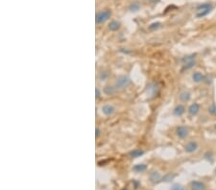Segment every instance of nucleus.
<instances>
[{
  "label": "nucleus",
  "mask_w": 216,
  "mask_h": 190,
  "mask_svg": "<svg viewBox=\"0 0 216 190\" xmlns=\"http://www.w3.org/2000/svg\"><path fill=\"white\" fill-rule=\"evenodd\" d=\"M213 9V6L210 3H204V4H201L197 7V17L201 18V17H204L206 16H207L208 13L211 12V10Z\"/></svg>",
  "instance_id": "f257e3e1"
},
{
  "label": "nucleus",
  "mask_w": 216,
  "mask_h": 190,
  "mask_svg": "<svg viewBox=\"0 0 216 190\" xmlns=\"http://www.w3.org/2000/svg\"><path fill=\"white\" fill-rule=\"evenodd\" d=\"M111 16V12L110 10H104L99 12L96 15V23L97 24H102L104 22H106L107 20Z\"/></svg>",
  "instance_id": "f03ea898"
},
{
  "label": "nucleus",
  "mask_w": 216,
  "mask_h": 190,
  "mask_svg": "<svg viewBox=\"0 0 216 190\" xmlns=\"http://www.w3.org/2000/svg\"><path fill=\"white\" fill-rule=\"evenodd\" d=\"M131 84V80L127 76H119L116 80L115 86L118 89H125Z\"/></svg>",
  "instance_id": "7ed1b4c3"
},
{
  "label": "nucleus",
  "mask_w": 216,
  "mask_h": 190,
  "mask_svg": "<svg viewBox=\"0 0 216 190\" xmlns=\"http://www.w3.org/2000/svg\"><path fill=\"white\" fill-rule=\"evenodd\" d=\"M176 133L180 138L183 139V138H185L187 135H188L189 130H188V128L185 127V126H180V127L177 128Z\"/></svg>",
  "instance_id": "20e7f679"
},
{
  "label": "nucleus",
  "mask_w": 216,
  "mask_h": 190,
  "mask_svg": "<svg viewBox=\"0 0 216 190\" xmlns=\"http://www.w3.org/2000/svg\"><path fill=\"white\" fill-rule=\"evenodd\" d=\"M198 149V144L196 141H189L184 146V150L187 153H193Z\"/></svg>",
  "instance_id": "39448f33"
},
{
  "label": "nucleus",
  "mask_w": 216,
  "mask_h": 190,
  "mask_svg": "<svg viewBox=\"0 0 216 190\" xmlns=\"http://www.w3.org/2000/svg\"><path fill=\"white\" fill-rule=\"evenodd\" d=\"M102 111H103V113L105 114V115H107V116H110V115H111V114H114V112H115V108L114 107V106H111V105H105L103 107V108H102Z\"/></svg>",
  "instance_id": "423d86ee"
},
{
  "label": "nucleus",
  "mask_w": 216,
  "mask_h": 190,
  "mask_svg": "<svg viewBox=\"0 0 216 190\" xmlns=\"http://www.w3.org/2000/svg\"><path fill=\"white\" fill-rule=\"evenodd\" d=\"M191 190H206V185L202 181H194L191 182Z\"/></svg>",
  "instance_id": "0eeeda50"
},
{
  "label": "nucleus",
  "mask_w": 216,
  "mask_h": 190,
  "mask_svg": "<svg viewBox=\"0 0 216 190\" xmlns=\"http://www.w3.org/2000/svg\"><path fill=\"white\" fill-rule=\"evenodd\" d=\"M200 111V105L198 103H194L192 105H190V107L188 108V112L190 115H196Z\"/></svg>",
  "instance_id": "6e6552de"
},
{
  "label": "nucleus",
  "mask_w": 216,
  "mask_h": 190,
  "mask_svg": "<svg viewBox=\"0 0 216 190\" xmlns=\"http://www.w3.org/2000/svg\"><path fill=\"white\" fill-rule=\"evenodd\" d=\"M192 80L194 81L195 83H201L205 80V76L201 72L197 71V72H194L192 74Z\"/></svg>",
  "instance_id": "1a4fd4ad"
},
{
  "label": "nucleus",
  "mask_w": 216,
  "mask_h": 190,
  "mask_svg": "<svg viewBox=\"0 0 216 190\" xmlns=\"http://www.w3.org/2000/svg\"><path fill=\"white\" fill-rule=\"evenodd\" d=\"M185 111V108L183 105H178L175 108H174L173 111V113L174 115H176V116H182V115L184 113Z\"/></svg>",
  "instance_id": "9d476101"
},
{
  "label": "nucleus",
  "mask_w": 216,
  "mask_h": 190,
  "mask_svg": "<svg viewBox=\"0 0 216 190\" xmlns=\"http://www.w3.org/2000/svg\"><path fill=\"white\" fill-rule=\"evenodd\" d=\"M161 180V175H159L158 172L157 171H153L151 174H150V181L152 182H154V184H157V182Z\"/></svg>",
  "instance_id": "9b49d317"
},
{
  "label": "nucleus",
  "mask_w": 216,
  "mask_h": 190,
  "mask_svg": "<svg viewBox=\"0 0 216 190\" xmlns=\"http://www.w3.org/2000/svg\"><path fill=\"white\" fill-rule=\"evenodd\" d=\"M144 154V151L141 150V149H135L132 152H130V155L132 158H138V157H141V155Z\"/></svg>",
  "instance_id": "f8f14e48"
},
{
  "label": "nucleus",
  "mask_w": 216,
  "mask_h": 190,
  "mask_svg": "<svg viewBox=\"0 0 216 190\" xmlns=\"http://www.w3.org/2000/svg\"><path fill=\"white\" fill-rule=\"evenodd\" d=\"M120 28V23L116 21V20H114V21H111L110 24H109V29L110 31H117L118 29Z\"/></svg>",
  "instance_id": "ddd939ff"
},
{
  "label": "nucleus",
  "mask_w": 216,
  "mask_h": 190,
  "mask_svg": "<svg viewBox=\"0 0 216 190\" xmlns=\"http://www.w3.org/2000/svg\"><path fill=\"white\" fill-rule=\"evenodd\" d=\"M146 169H147V166H146L145 164H143V163L136 164V165H135V166L133 167V170H134L135 172H137V173H139V172H144Z\"/></svg>",
  "instance_id": "4468645a"
},
{
  "label": "nucleus",
  "mask_w": 216,
  "mask_h": 190,
  "mask_svg": "<svg viewBox=\"0 0 216 190\" xmlns=\"http://www.w3.org/2000/svg\"><path fill=\"white\" fill-rule=\"evenodd\" d=\"M190 99V93L188 91H183L180 94V100L182 102H187Z\"/></svg>",
  "instance_id": "2eb2a0df"
},
{
  "label": "nucleus",
  "mask_w": 216,
  "mask_h": 190,
  "mask_svg": "<svg viewBox=\"0 0 216 190\" xmlns=\"http://www.w3.org/2000/svg\"><path fill=\"white\" fill-rule=\"evenodd\" d=\"M139 9H140V4H139L138 2H133L129 6V10L131 12H137Z\"/></svg>",
  "instance_id": "dca6fc26"
},
{
  "label": "nucleus",
  "mask_w": 216,
  "mask_h": 190,
  "mask_svg": "<svg viewBox=\"0 0 216 190\" xmlns=\"http://www.w3.org/2000/svg\"><path fill=\"white\" fill-rule=\"evenodd\" d=\"M115 91H116V89H115V87H114V86H108L105 87V89H104V92H105L107 95H113V94L115 93Z\"/></svg>",
  "instance_id": "f3484780"
},
{
  "label": "nucleus",
  "mask_w": 216,
  "mask_h": 190,
  "mask_svg": "<svg viewBox=\"0 0 216 190\" xmlns=\"http://www.w3.org/2000/svg\"><path fill=\"white\" fill-rule=\"evenodd\" d=\"M195 58H196V55L195 54H192V55H188V56H185L182 59V62H183V64H185V63H188V62H191V60H195Z\"/></svg>",
  "instance_id": "a211bd4d"
},
{
  "label": "nucleus",
  "mask_w": 216,
  "mask_h": 190,
  "mask_svg": "<svg viewBox=\"0 0 216 190\" xmlns=\"http://www.w3.org/2000/svg\"><path fill=\"white\" fill-rule=\"evenodd\" d=\"M195 65V60H191V62L185 63L184 64V69H190L191 67H193Z\"/></svg>",
  "instance_id": "6ab92c4d"
},
{
  "label": "nucleus",
  "mask_w": 216,
  "mask_h": 190,
  "mask_svg": "<svg viewBox=\"0 0 216 190\" xmlns=\"http://www.w3.org/2000/svg\"><path fill=\"white\" fill-rule=\"evenodd\" d=\"M161 23L159 22H155V23H152L150 26H149V29L151 30V31H154V30H157V29H158L159 27H161Z\"/></svg>",
  "instance_id": "aec40b11"
},
{
  "label": "nucleus",
  "mask_w": 216,
  "mask_h": 190,
  "mask_svg": "<svg viewBox=\"0 0 216 190\" xmlns=\"http://www.w3.org/2000/svg\"><path fill=\"white\" fill-rule=\"evenodd\" d=\"M208 112L210 114H216V105L214 103H212L208 108Z\"/></svg>",
  "instance_id": "412c9836"
},
{
  "label": "nucleus",
  "mask_w": 216,
  "mask_h": 190,
  "mask_svg": "<svg viewBox=\"0 0 216 190\" xmlns=\"http://www.w3.org/2000/svg\"><path fill=\"white\" fill-rule=\"evenodd\" d=\"M174 177H175V175H171V174H168L167 176H165V177H164L162 180H163V181H168L172 180Z\"/></svg>",
  "instance_id": "4be33fe9"
},
{
  "label": "nucleus",
  "mask_w": 216,
  "mask_h": 190,
  "mask_svg": "<svg viewBox=\"0 0 216 190\" xmlns=\"http://www.w3.org/2000/svg\"><path fill=\"white\" fill-rule=\"evenodd\" d=\"M100 79L101 80H106L107 79V77H108V73L107 72H105V71H103V72H101L100 73Z\"/></svg>",
  "instance_id": "5701e85b"
},
{
  "label": "nucleus",
  "mask_w": 216,
  "mask_h": 190,
  "mask_svg": "<svg viewBox=\"0 0 216 190\" xmlns=\"http://www.w3.org/2000/svg\"><path fill=\"white\" fill-rule=\"evenodd\" d=\"M182 188H184L182 185H174L173 186H172V188H171V190H181Z\"/></svg>",
  "instance_id": "b1692460"
},
{
  "label": "nucleus",
  "mask_w": 216,
  "mask_h": 190,
  "mask_svg": "<svg viewBox=\"0 0 216 190\" xmlns=\"http://www.w3.org/2000/svg\"><path fill=\"white\" fill-rule=\"evenodd\" d=\"M101 132H100V129L99 128H96V133H95V137H99V135H100Z\"/></svg>",
  "instance_id": "393cba45"
},
{
  "label": "nucleus",
  "mask_w": 216,
  "mask_h": 190,
  "mask_svg": "<svg viewBox=\"0 0 216 190\" xmlns=\"http://www.w3.org/2000/svg\"><path fill=\"white\" fill-rule=\"evenodd\" d=\"M95 91H96V98H98V97L100 96V91H99V90H98V89H96V90H95Z\"/></svg>",
  "instance_id": "a878e982"
},
{
  "label": "nucleus",
  "mask_w": 216,
  "mask_h": 190,
  "mask_svg": "<svg viewBox=\"0 0 216 190\" xmlns=\"http://www.w3.org/2000/svg\"><path fill=\"white\" fill-rule=\"evenodd\" d=\"M158 1V0H150L151 3H157Z\"/></svg>",
  "instance_id": "bb28decb"
},
{
  "label": "nucleus",
  "mask_w": 216,
  "mask_h": 190,
  "mask_svg": "<svg viewBox=\"0 0 216 190\" xmlns=\"http://www.w3.org/2000/svg\"><path fill=\"white\" fill-rule=\"evenodd\" d=\"M121 190H129V189H128L127 187H124V188H122Z\"/></svg>",
  "instance_id": "cd10ccee"
},
{
  "label": "nucleus",
  "mask_w": 216,
  "mask_h": 190,
  "mask_svg": "<svg viewBox=\"0 0 216 190\" xmlns=\"http://www.w3.org/2000/svg\"><path fill=\"white\" fill-rule=\"evenodd\" d=\"M215 175H216V168H215Z\"/></svg>",
  "instance_id": "c85d7f7f"
},
{
  "label": "nucleus",
  "mask_w": 216,
  "mask_h": 190,
  "mask_svg": "<svg viewBox=\"0 0 216 190\" xmlns=\"http://www.w3.org/2000/svg\"><path fill=\"white\" fill-rule=\"evenodd\" d=\"M181 190H184V188H182V189H181Z\"/></svg>",
  "instance_id": "c756f323"
},
{
  "label": "nucleus",
  "mask_w": 216,
  "mask_h": 190,
  "mask_svg": "<svg viewBox=\"0 0 216 190\" xmlns=\"http://www.w3.org/2000/svg\"><path fill=\"white\" fill-rule=\"evenodd\" d=\"M215 129H216V125H215Z\"/></svg>",
  "instance_id": "7c9ffc66"
}]
</instances>
